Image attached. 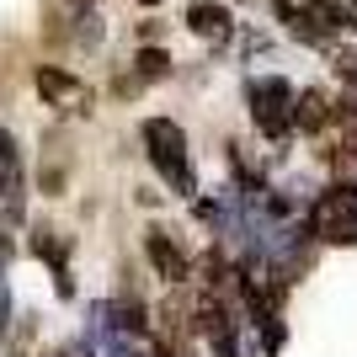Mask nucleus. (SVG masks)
<instances>
[{
	"instance_id": "obj_1",
	"label": "nucleus",
	"mask_w": 357,
	"mask_h": 357,
	"mask_svg": "<svg viewBox=\"0 0 357 357\" xmlns=\"http://www.w3.org/2000/svg\"><path fill=\"white\" fill-rule=\"evenodd\" d=\"M139 134H144L149 165L160 171L165 187H171L176 197H197V171H192V155H187V134H181V123H171V118H149Z\"/></svg>"
},
{
	"instance_id": "obj_2",
	"label": "nucleus",
	"mask_w": 357,
	"mask_h": 357,
	"mask_svg": "<svg viewBox=\"0 0 357 357\" xmlns=\"http://www.w3.org/2000/svg\"><path fill=\"white\" fill-rule=\"evenodd\" d=\"M310 235L326 245H357V181H331L310 208Z\"/></svg>"
},
{
	"instance_id": "obj_3",
	"label": "nucleus",
	"mask_w": 357,
	"mask_h": 357,
	"mask_svg": "<svg viewBox=\"0 0 357 357\" xmlns=\"http://www.w3.org/2000/svg\"><path fill=\"white\" fill-rule=\"evenodd\" d=\"M245 102H251V123L267 139H288L294 134V86L283 75H261L245 86Z\"/></svg>"
},
{
	"instance_id": "obj_4",
	"label": "nucleus",
	"mask_w": 357,
	"mask_h": 357,
	"mask_svg": "<svg viewBox=\"0 0 357 357\" xmlns=\"http://www.w3.org/2000/svg\"><path fill=\"white\" fill-rule=\"evenodd\" d=\"M32 86H38V96H43V107H59V112H86L91 107L86 80L70 75V70H59V64H38Z\"/></svg>"
},
{
	"instance_id": "obj_5",
	"label": "nucleus",
	"mask_w": 357,
	"mask_h": 357,
	"mask_svg": "<svg viewBox=\"0 0 357 357\" xmlns=\"http://www.w3.org/2000/svg\"><path fill=\"white\" fill-rule=\"evenodd\" d=\"M144 256H149V267H155V278H165V283H187V278H192L187 251H181L165 229H149L144 235Z\"/></svg>"
},
{
	"instance_id": "obj_6",
	"label": "nucleus",
	"mask_w": 357,
	"mask_h": 357,
	"mask_svg": "<svg viewBox=\"0 0 357 357\" xmlns=\"http://www.w3.org/2000/svg\"><path fill=\"white\" fill-rule=\"evenodd\" d=\"M187 27H192L203 43H229V38H235V16H229V6H219V0H192V6H187Z\"/></svg>"
},
{
	"instance_id": "obj_7",
	"label": "nucleus",
	"mask_w": 357,
	"mask_h": 357,
	"mask_svg": "<svg viewBox=\"0 0 357 357\" xmlns=\"http://www.w3.org/2000/svg\"><path fill=\"white\" fill-rule=\"evenodd\" d=\"M298 6H304V16L314 22L320 38H336V32H352L357 27V16H352L347 0H298Z\"/></svg>"
},
{
	"instance_id": "obj_8",
	"label": "nucleus",
	"mask_w": 357,
	"mask_h": 357,
	"mask_svg": "<svg viewBox=\"0 0 357 357\" xmlns=\"http://www.w3.org/2000/svg\"><path fill=\"white\" fill-rule=\"evenodd\" d=\"M331 96L320 86H310V91H294V128L298 134H320V128H326L331 123Z\"/></svg>"
},
{
	"instance_id": "obj_9",
	"label": "nucleus",
	"mask_w": 357,
	"mask_h": 357,
	"mask_svg": "<svg viewBox=\"0 0 357 357\" xmlns=\"http://www.w3.org/2000/svg\"><path fill=\"white\" fill-rule=\"evenodd\" d=\"M22 149H16V139L0 128V197L11 203V208H22Z\"/></svg>"
},
{
	"instance_id": "obj_10",
	"label": "nucleus",
	"mask_w": 357,
	"mask_h": 357,
	"mask_svg": "<svg viewBox=\"0 0 357 357\" xmlns=\"http://www.w3.org/2000/svg\"><path fill=\"white\" fill-rule=\"evenodd\" d=\"M171 75V54L165 48H139V80H165Z\"/></svg>"
},
{
	"instance_id": "obj_11",
	"label": "nucleus",
	"mask_w": 357,
	"mask_h": 357,
	"mask_svg": "<svg viewBox=\"0 0 357 357\" xmlns=\"http://www.w3.org/2000/svg\"><path fill=\"white\" fill-rule=\"evenodd\" d=\"M75 43H86V48L102 43V16L91 11V6H80V11H75Z\"/></svg>"
},
{
	"instance_id": "obj_12",
	"label": "nucleus",
	"mask_w": 357,
	"mask_h": 357,
	"mask_svg": "<svg viewBox=\"0 0 357 357\" xmlns=\"http://www.w3.org/2000/svg\"><path fill=\"white\" fill-rule=\"evenodd\" d=\"M331 70H336V75H342V80H347V86L357 91V48H342V54H336V64H331Z\"/></svg>"
},
{
	"instance_id": "obj_13",
	"label": "nucleus",
	"mask_w": 357,
	"mask_h": 357,
	"mask_svg": "<svg viewBox=\"0 0 357 357\" xmlns=\"http://www.w3.org/2000/svg\"><path fill=\"white\" fill-rule=\"evenodd\" d=\"M139 6H160V0H139Z\"/></svg>"
},
{
	"instance_id": "obj_14",
	"label": "nucleus",
	"mask_w": 357,
	"mask_h": 357,
	"mask_svg": "<svg viewBox=\"0 0 357 357\" xmlns=\"http://www.w3.org/2000/svg\"><path fill=\"white\" fill-rule=\"evenodd\" d=\"M347 6H352V16H357V0H347Z\"/></svg>"
}]
</instances>
